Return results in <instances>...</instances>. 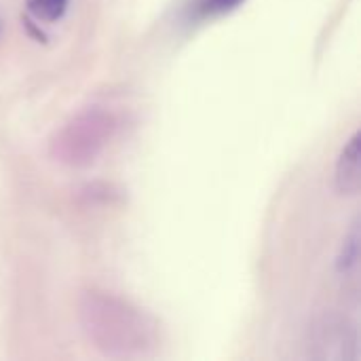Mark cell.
I'll return each mask as SVG.
<instances>
[{"mask_svg": "<svg viewBox=\"0 0 361 361\" xmlns=\"http://www.w3.org/2000/svg\"><path fill=\"white\" fill-rule=\"evenodd\" d=\"M360 264V226L353 224L351 233L345 237L341 245V254L336 258V269L341 275H349L357 269Z\"/></svg>", "mask_w": 361, "mask_h": 361, "instance_id": "5b68a950", "label": "cell"}, {"mask_svg": "<svg viewBox=\"0 0 361 361\" xmlns=\"http://www.w3.org/2000/svg\"><path fill=\"white\" fill-rule=\"evenodd\" d=\"M68 2L70 0H25V6L34 19L44 21V23H53L66 15Z\"/></svg>", "mask_w": 361, "mask_h": 361, "instance_id": "8992f818", "label": "cell"}, {"mask_svg": "<svg viewBox=\"0 0 361 361\" xmlns=\"http://www.w3.org/2000/svg\"><path fill=\"white\" fill-rule=\"evenodd\" d=\"M116 125L112 112L89 108L55 131L51 137V157L68 167H89L114 137Z\"/></svg>", "mask_w": 361, "mask_h": 361, "instance_id": "7a4b0ae2", "label": "cell"}, {"mask_svg": "<svg viewBox=\"0 0 361 361\" xmlns=\"http://www.w3.org/2000/svg\"><path fill=\"white\" fill-rule=\"evenodd\" d=\"M360 133L343 148L336 163V188L341 195H357L361 188V142Z\"/></svg>", "mask_w": 361, "mask_h": 361, "instance_id": "3957f363", "label": "cell"}, {"mask_svg": "<svg viewBox=\"0 0 361 361\" xmlns=\"http://www.w3.org/2000/svg\"><path fill=\"white\" fill-rule=\"evenodd\" d=\"M245 0H192L186 8V17L190 21H205L239 8Z\"/></svg>", "mask_w": 361, "mask_h": 361, "instance_id": "277c9868", "label": "cell"}, {"mask_svg": "<svg viewBox=\"0 0 361 361\" xmlns=\"http://www.w3.org/2000/svg\"><path fill=\"white\" fill-rule=\"evenodd\" d=\"M78 319L93 347L108 357L146 355L157 341L146 313L108 292H85L78 300Z\"/></svg>", "mask_w": 361, "mask_h": 361, "instance_id": "6da1fadb", "label": "cell"}]
</instances>
